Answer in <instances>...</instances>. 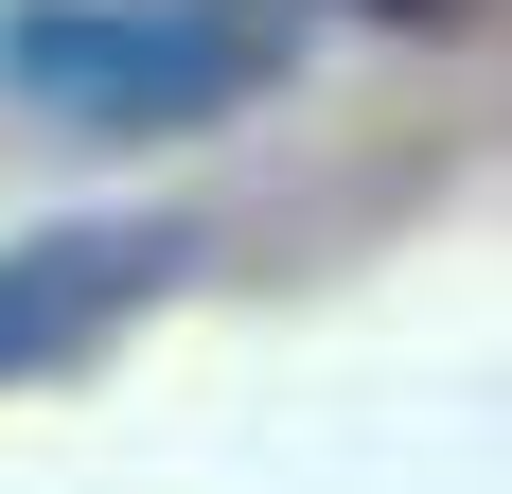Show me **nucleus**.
<instances>
[{
	"mask_svg": "<svg viewBox=\"0 0 512 494\" xmlns=\"http://www.w3.org/2000/svg\"><path fill=\"white\" fill-rule=\"evenodd\" d=\"M301 71V0H0V89L71 142H195Z\"/></svg>",
	"mask_w": 512,
	"mask_h": 494,
	"instance_id": "1",
	"label": "nucleus"
},
{
	"mask_svg": "<svg viewBox=\"0 0 512 494\" xmlns=\"http://www.w3.org/2000/svg\"><path fill=\"white\" fill-rule=\"evenodd\" d=\"M195 265V230L177 212H89V230H18L0 247V389L18 371H71L89 336H124L159 283Z\"/></svg>",
	"mask_w": 512,
	"mask_h": 494,
	"instance_id": "2",
	"label": "nucleus"
},
{
	"mask_svg": "<svg viewBox=\"0 0 512 494\" xmlns=\"http://www.w3.org/2000/svg\"><path fill=\"white\" fill-rule=\"evenodd\" d=\"M371 18H389V36H424V18H460V0H371Z\"/></svg>",
	"mask_w": 512,
	"mask_h": 494,
	"instance_id": "3",
	"label": "nucleus"
}]
</instances>
